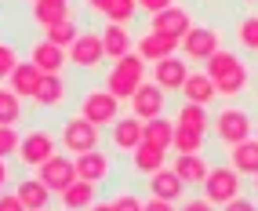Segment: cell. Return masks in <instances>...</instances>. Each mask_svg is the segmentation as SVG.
<instances>
[{"label":"cell","mask_w":258,"mask_h":211,"mask_svg":"<svg viewBox=\"0 0 258 211\" xmlns=\"http://www.w3.org/2000/svg\"><path fill=\"white\" fill-rule=\"evenodd\" d=\"M204 73L215 80L218 98H236V95H244L247 84H251V69H247V62L240 59L236 51H226V47H218L215 55L204 62Z\"/></svg>","instance_id":"cell-1"},{"label":"cell","mask_w":258,"mask_h":211,"mask_svg":"<svg viewBox=\"0 0 258 211\" xmlns=\"http://www.w3.org/2000/svg\"><path fill=\"white\" fill-rule=\"evenodd\" d=\"M146 66H149V62L139 55V51H127L124 59L109 62L106 77H102V87H106V91H113L120 102H127V98L146 84Z\"/></svg>","instance_id":"cell-2"},{"label":"cell","mask_w":258,"mask_h":211,"mask_svg":"<svg viewBox=\"0 0 258 211\" xmlns=\"http://www.w3.org/2000/svg\"><path fill=\"white\" fill-rule=\"evenodd\" d=\"M251 131H254V120H251V113L244 106H222V110L211 117V135L226 149L244 142V138H251Z\"/></svg>","instance_id":"cell-3"},{"label":"cell","mask_w":258,"mask_h":211,"mask_svg":"<svg viewBox=\"0 0 258 211\" xmlns=\"http://www.w3.org/2000/svg\"><path fill=\"white\" fill-rule=\"evenodd\" d=\"M58 146H62V153H70V156L98 149L102 146V128L91 124V120H84L80 113L77 117H66L62 128H58Z\"/></svg>","instance_id":"cell-4"},{"label":"cell","mask_w":258,"mask_h":211,"mask_svg":"<svg viewBox=\"0 0 258 211\" xmlns=\"http://www.w3.org/2000/svg\"><path fill=\"white\" fill-rule=\"evenodd\" d=\"M200 189H204V197H208L215 207H222V204H229L233 197H240V189H244V175H240L233 164H215Z\"/></svg>","instance_id":"cell-5"},{"label":"cell","mask_w":258,"mask_h":211,"mask_svg":"<svg viewBox=\"0 0 258 211\" xmlns=\"http://www.w3.org/2000/svg\"><path fill=\"white\" fill-rule=\"evenodd\" d=\"M77 113L84 120H91V124H98V128H109L120 117V98L113 91H106V87H91V91H84Z\"/></svg>","instance_id":"cell-6"},{"label":"cell","mask_w":258,"mask_h":211,"mask_svg":"<svg viewBox=\"0 0 258 211\" xmlns=\"http://www.w3.org/2000/svg\"><path fill=\"white\" fill-rule=\"evenodd\" d=\"M62 146H58V135H51L47 128H33V131H26L22 135V142H19V161L26 164V168H40L44 161H51Z\"/></svg>","instance_id":"cell-7"},{"label":"cell","mask_w":258,"mask_h":211,"mask_svg":"<svg viewBox=\"0 0 258 211\" xmlns=\"http://www.w3.org/2000/svg\"><path fill=\"white\" fill-rule=\"evenodd\" d=\"M70 62L84 73H91V69H102L106 66V47H102V33L95 29H80V37L70 44Z\"/></svg>","instance_id":"cell-8"},{"label":"cell","mask_w":258,"mask_h":211,"mask_svg":"<svg viewBox=\"0 0 258 211\" xmlns=\"http://www.w3.org/2000/svg\"><path fill=\"white\" fill-rule=\"evenodd\" d=\"M37 175H40V182H44L51 193H66V189L80 179V175H77V161H73L70 153H62V149L51 156V161H44V164L37 168Z\"/></svg>","instance_id":"cell-9"},{"label":"cell","mask_w":258,"mask_h":211,"mask_svg":"<svg viewBox=\"0 0 258 211\" xmlns=\"http://www.w3.org/2000/svg\"><path fill=\"white\" fill-rule=\"evenodd\" d=\"M218 47H222V33H218L215 26H193V29L182 37V47H178V51H182L189 62H208Z\"/></svg>","instance_id":"cell-10"},{"label":"cell","mask_w":258,"mask_h":211,"mask_svg":"<svg viewBox=\"0 0 258 211\" xmlns=\"http://www.w3.org/2000/svg\"><path fill=\"white\" fill-rule=\"evenodd\" d=\"M146 189H149V197H160V200H171V204H178V200H185V179L171 168V164H164L160 171H153L149 179H146Z\"/></svg>","instance_id":"cell-11"},{"label":"cell","mask_w":258,"mask_h":211,"mask_svg":"<svg viewBox=\"0 0 258 211\" xmlns=\"http://www.w3.org/2000/svg\"><path fill=\"white\" fill-rule=\"evenodd\" d=\"M127 102H131V113L139 117V120H153V117H164L167 91H164V87H157V80H146Z\"/></svg>","instance_id":"cell-12"},{"label":"cell","mask_w":258,"mask_h":211,"mask_svg":"<svg viewBox=\"0 0 258 211\" xmlns=\"http://www.w3.org/2000/svg\"><path fill=\"white\" fill-rule=\"evenodd\" d=\"M185 77H189V59L182 55V51L153 62V80H157V87H164V91H182Z\"/></svg>","instance_id":"cell-13"},{"label":"cell","mask_w":258,"mask_h":211,"mask_svg":"<svg viewBox=\"0 0 258 211\" xmlns=\"http://www.w3.org/2000/svg\"><path fill=\"white\" fill-rule=\"evenodd\" d=\"M142 128H146V120L139 117H116V124H109V146L116 153H135L142 146Z\"/></svg>","instance_id":"cell-14"},{"label":"cell","mask_w":258,"mask_h":211,"mask_svg":"<svg viewBox=\"0 0 258 211\" xmlns=\"http://www.w3.org/2000/svg\"><path fill=\"white\" fill-rule=\"evenodd\" d=\"M178 47H182V40L178 37H167V33H157V29H146L139 40H135V51L153 66V62H160V59H167V55H178Z\"/></svg>","instance_id":"cell-15"},{"label":"cell","mask_w":258,"mask_h":211,"mask_svg":"<svg viewBox=\"0 0 258 211\" xmlns=\"http://www.w3.org/2000/svg\"><path fill=\"white\" fill-rule=\"evenodd\" d=\"M193 26H197L193 15H189L185 8H178V4H171V8H164V11H157V15H149V29L167 33V37H178V40H182Z\"/></svg>","instance_id":"cell-16"},{"label":"cell","mask_w":258,"mask_h":211,"mask_svg":"<svg viewBox=\"0 0 258 211\" xmlns=\"http://www.w3.org/2000/svg\"><path fill=\"white\" fill-rule=\"evenodd\" d=\"M73 161H77V175L88 179V182H95V186H102L113 175V156L106 149H88V153L73 156Z\"/></svg>","instance_id":"cell-17"},{"label":"cell","mask_w":258,"mask_h":211,"mask_svg":"<svg viewBox=\"0 0 258 211\" xmlns=\"http://www.w3.org/2000/svg\"><path fill=\"white\" fill-rule=\"evenodd\" d=\"M29 62L47 77V73H62L66 62H70V55H66V47L51 44V40H37V44L29 47Z\"/></svg>","instance_id":"cell-18"},{"label":"cell","mask_w":258,"mask_h":211,"mask_svg":"<svg viewBox=\"0 0 258 211\" xmlns=\"http://www.w3.org/2000/svg\"><path fill=\"white\" fill-rule=\"evenodd\" d=\"M98 33H102V47H106V62H116V59H124L127 51H135V37H131L127 26L106 22Z\"/></svg>","instance_id":"cell-19"},{"label":"cell","mask_w":258,"mask_h":211,"mask_svg":"<svg viewBox=\"0 0 258 211\" xmlns=\"http://www.w3.org/2000/svg\"><path fill=\"white\" fill-rule=\"evenodd\" d=\"M66 95H70V84H66L62 73H47L40 80V87L33 91V102L40 106V110H58V106L66 102Z\"/></svg>","instance_id":"cell-20"},{"label":"cell","mask_w":258,"mask_h":211,"mask_svg":"<svg viewBox=\"0 0 258 211\" xmlns=\"http://www.w3.org/2000/svg\"><path fill=\"white\" fill-rule=\"evenodd\" d=\"M29 19L40 29H47V26H55L62 19H73V8H70V0H33L29 4Z\"/></svg>","instance_id":"cell-21"},{"label":"cell","mask_w":258,"mask_h":211,"mask_svg":"<svg viewBox=\"0 0 258 211\" xmlns=\"http://www.w3.org/2000/svg\"><path fill=\"white\" fill-rule=\"evenodd\" d=\"M182 95H185V102L211 106V102L218 98V87H215V80H211L208 73H200V69H189V77H185V84H182Z\"/></svg>","instance_id":"cell-22"},{"label":"cell","mask_w":258,"mask_h":211,"mask_svg":"<svg viewBox=\"0 0 258 211\" xmlns=\"http://www.w3.org/2000/svg\"><path fill=\"white\" fill-rule=\"evenodd\" d=\"M15 193L22 197V204L29 207V211H40V207H51V193L44 182H40V175H29V179H19V186H15Z\"/></svg>","instance_id":"cell-23"},{"label":"cell","mask_w":258,"mask_h":211,"mask_svg":"<svg viewBox=\"0 0 258 211\" xmlns=\"http://www.w3.org/2000/svg\"><path fill=\"white\" fill-rule=\"evenodd\" d=\"M229 164L244 175V179H254L258 175V138H244V142L229 146Z\"/></svg>","instance_id":"cell-24"},{"label":"cell","mask_w":258,"mask_h":211,"mask_svg":"<svg viewBox=\"0 0 258 211\" xmlns=\"http://www.w3.org/2000/svg\"><path fill=\"white\" fill-rule=\"evenodd\" d=\"M171 168L185 179V186H204V179H208V171H211V164L204 161L200 153H178Z\"/></svg>","instance_id":"cell-25"},{"label":"cell","mask_w":258,"mask_h":211,"mask_svg":"<svg viewBox=\"0 0 258 211\" xmlns=\"http://www.w3.org/2000/svg\"><path fill=\"white\" fill-rule=\"evenodd\" d=\"M8 80H11V91L19 95V98H33V91L40 87L44 73H40V69L33 66L29 59H26V62H19V66H15V73H11Z\"/></svg>","instance_id":"cell-26"},{"label":"cell","mask_w":258,"mask_h":211,"mask_svg":"<svg viewBox=\"0 0 258 211\" xmlns=\"http://www.w3.org/2000/svg\"><path fill=\"white\" fill-rule=\"evenodd\" d=\"M175 124L189 128V131H200V135H211V113H208V106L182 102V106H178V113H175Z\"/></svg>","instance_id":"cell-27"},{"label":"cell","mask_w":258,"mask_h":211,"mask_svg":"<svg viewBox=\"0 0 258 211\" xmlns=\"http://www.w3.org/2000/svg\"><path fill=\"white\" fill-rule=\"evenodd\" d=\"M164 164H167V149H160V146H149V142H142L139 149L131 153V168L139 171V175H146V179H149L153 171H160Z\"/></svg>","instance_id":"cell-28"},{"label":"cell","mask_w":258,"mask_h":211,"mask_svg":"<svg viewBox=\"0 0 258 211\" xmlns=\"http://www.w3.org/2000/svg\"><path fill=\"white\" fill-rule=\"evenodd\" d=\"M58 200H62V207H66V211H88V207L95 204V182L77 179L66 193H58Z\"/></svg>","instance_id":"cell-29"},{"label":"cell","mask_w":258,"mask_h":211,"mask_svg":"<svg viewBox=\"0 0 258 211\" xmlns=\"http://www.w3.org/2000/svg\"><path fill=\"white\" fill-rule=\"evenodd\" d=\"M171 138H175V124H171L167 117H153V120H146V128H142V142L160 146V149H171Z\"/></svg>","instance_id":"cell-30"},{"label":"cell","mask_w":258,"mask_h":211,"mask_svg":"<svg viewBox=\"0 0 258 211\" xmlns=\"http://www.w3.org/2000/svg\"><path fill=\"white\" fill-rule=\"evenodd\" d=\"M135 15H139V0H106V8H102V19L120 26H131Z\"/></svg>","instance_id":"cell-31"},{"label":"cell","mask_w":258,"mask_h":211,"mask_svg":"<svg viewBox=\"0 0 258 211\" xmlns=\"http://www.w3.org/2000/svg\"><path fill=\"white\" fill-rule=\"evenodd\" d=\"M77 37H80V26H77L73 19H62V22H55V26L44 29V40L58 44V47H66V51H70V44H73Z\"/></svg>","instance_id":"cell-32"},{"label":"cell","mask_w":258,"mask_h":211,"mask_svg":"<svg viewBox=\"0 0 258 211\" xmlns=\"http://www.w3.org/2000/svg\"><path fill=\"white\" fill-rule=\"evenodd\" d=\"M204 138H208V135L189 131V128L175 124V138H171V149H175V153H200V149H204Z\"/></svg>","instance_id":"cell-33"},{"label":"cell","mask_w":258,"mask_h":211,"mask_svg":"<svg viewBox=\"0 0 258 211\" xmlns=\"http://www.w3.org/2000/svg\"><path fill=\"white\" fill-rule=\"evenodd\" d=\"M22 120V98L11 91V87H0V124H19Z\"/></svg>","instance_id":"cell-34"},{"label":"cell","mask_w":258,"mask_h":211,"mask_svg":"<svg viewBox=\"0 0 258 211\" xmlns=\"http://www.w3.org/2000/svg\"><path fill=\"white\" fill-rule=\"evenodd\" d=\"M236 44L244 51H254L258 55V15H244L236 22Z\"/></svg>","instance_id":"cell-35"},{"label":"cell","mask_w":258,"mask_h":211,"mask_svg":"<svg viewBox=\"0 0 258 211\" xmlns=\"http://www.w3.org/2000/svg\"><path fill=\"white\" fill-rule=\"evenodd\" d=\"M109 204H113V211H142V207H146V200L139 197V193H131V189H120V193H113V197H109Z\"/></svg>","instance_id":"cell-36"},{"label":"cell","mask_w":258,"mask_h":211,"mask_svg":"<svg viewBox=\"0 0 258 211\" xmlns=\"http://www.w3.org/2000/svg\"><path fill=\"white\" fill-rule=\"evenodd\" d=\"M19 142H22L19 131H15L11 124H0V161H8V156L19 153Z\"/></svg>","instance_id":"cell-37"},{"label":"cell","mask_w":258,"mask_h":211,"mask_svg":"<svg viewBox=\"0 0 258 211\" xmlns=\"http://www.w3.org/2000/svg\"><path fill=\"white\" fill-rule=\"evenodd\" d=\"M19 62H22V59H19V51H15V44L0 40V77H11Z\"/></svg>","instance_id":"cell-38"},{"label":"cell","mask_w":258,"mask_h":211,"mask_svg":"<svg viewBox=\"0 0 258 211\" xmlns=\"http://www.w3.org/2000/svg\"><path fill=\"white\" fill-rule=\"evenodd\" d=\"M0 211H29V207L22 204V197H19L15 189H11V193L4 189V193H0Z\"/></svg>","instance_id":"cell-39"},{"label":"cell","mask_w":258,"mask_h":211,"mask_svg":"<svg viewBox=\"0 0 258 211\" xmlns=\"http://www.w3.org/2000/svg\"><path fill=\"white\" fill-rule=\"evenodd\" d=\"M178 211H215V204L200 193V197H185V204H182Z\"/></svg>","instance_id":"cell-40"},{"label":"cell","mask_w":258,"mask_h":211,"mask_svg":"<svg viewBox=\"0 0 258 211\" xmlns=\"http://www.w3.org/2000/svg\"><path fill=\"white\" fill-rule=\"evenodd\" d=\"M222 211H258V204L251 197H233L229 204H222Z\"/></svg>","instance_id":"cell-41"},{"label":"cell","mask_w":258,"mask_h":211,"mask_svg":"<svg viewBox=\"0 0 258 211\" xmlns=\"http://www.w3.org/2000/svg\"><path fill=\"white\" fill-rule=\"evenodd\" d=\"M142 211H178V207H175V204H171V200H160V197H149Z\"/></svg>","instance_id":"cell-42"},{"label":"cell","mask_w":258,"mask_h":211,"mask_svg":"<svg viewBox=\"0 0 258 211\" xmlns=\"http://www.w3.org/2000/svg\"><path fill=\"white\" fill-rule=\"evenodd\" d=\"M8 179H11V171H8V161H0V193H4Z\"/></svg>","instance_id":"cell-43"},{"label":"cell","mask_w":258,"mask_h":211,"mask_svg":"<svg viewBox=\"0 0 258 211\" xmlns=\"http://www.w3.org/2000/svg\"><path fill=\"white\" fill-rule=\"evenodd\" d=\"M88 211H113V204H109V200H95Z\"/></svg>","instance_id":"cell-44"},{"label":"cell","mask_w":258,"mask_h":211,"mask_svg":"<svg viewBox=\"0 0 258 211\" xmlns=\"http://www.w3.org/2000/svg\"><path fill=\"white\" fill-rule=\"evenodd\" d=\"M84 4H88L91 11H98V15H102V8H106V0H84Z\"/></svg>","instance_id":"cell-45"},{"label":"cell","mask_w":258,"mask_h":211,"mask_svg":"<svg viewBox=\"0 0 258 211\" xmlns=\"http://www.w3.org/2000/svg\"><path fill=\"white\" fill-rule=\"evenodd\" d=\"M240 4H258V0H240Z\"/></svg>","instance_id":"cell-46"},{"label":"cell","mask_w":258,"mask_h":211,"mask_svg":"<svg viewBox=\"0 0 258 211\" xmlns=\"http://www.w3.org/2000/svg\"><path fill=\"white\" fill-rule=\"evenodd\" d=\"M254 193H258V175H254Z\"/></svg>","instance_id":"cell-47"},{"label":"cell","mask_w":258,"mask_h":211,"mask_svg":"<svg viewBox=\"0 0 258 211\" xmlns=\"http://www.w3.org/2000/svg\"><path fill=\"white\" fill-rule=\"evenodd\" d=\"M254 138H258V120H254Z\"/></svg>","instance_id":"cell-48"},{"label":"cell","mask_w":258,"mask_h":211,"mask_svg":"<svg viewBox=\"0 0 258 211\" xmlns=\"http://www.w3.org/2000/svg\"><path fill=\"white\" fill-rule=\"evenodd\" d=\"M26 4H33V0H26Z\"/></svg>","instance_id":"cell-49"},{"label":"cell","mask_w":258,"mask_h":211,"mask_svg":"<svg viewBox=\"0 0 258 211\" xmlns=\"http://www.w3.org/2000/svg\"><path fill=\"white\" fill-rule=\"evenodd\" d=\"M139 8H142V0H139Z\"/></svg>","instance_id":"cell-50"},{"label":"cell","mask_w":258,"mask_h":211,"mask_svg":"<svg viewBox=\"0 0 258 211\" xmlns=\"http://www.w3.org/2000/svg\"><path fill=\"white\" fill-rule=\"evenodd\" d=\"M40 211H47V207H40Z\"/></svg>","instance_id":"cell-51"}]
</instances>
